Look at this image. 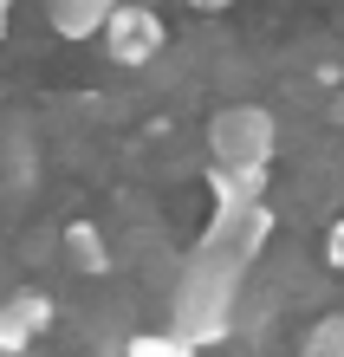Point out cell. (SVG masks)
Wrapping results in <instances>:
<instances>
[{
	"instance_id": "obj_1",
	"label": "cell",
	"mask_w": 344,
	"mask_h": 357,
	"mask_svg": "<svg viewBox=\"0 0 344 357\" xmlns=\"http://www.w3.org/2000/svg\"><path fill=\"white\" fill-rule=\"evenodd\" d=\"M247 266L234 247L221 241H195V254L176 266V286H169V305H176V331H188L195 344H221L234 325H241V280Z\"/></svg>"
},
{
	"instance_id": "obj_2",
	"label": "cell",
	"mask_w": 344,
	"mask_h": 357,
	"mask_svg": "<svg viewBox=\"0 0 344 357\" xmlns=\"http://www.w3.org/2000/svg\"><path fill=\"white\" fill-rule=\"evenodd\" d=\"M279 150V123L267 104H227L208 117V162H241V169H267Z\"/></svg>"
},
{
	"instance_id": "obj_3",
	"label": "cell",
	"mask_w": 344,
	"mask_h": 357,
	"mask_svg": "<svg viewBox=\"0 0 344 357\" xmlns=\"http://www.w3.org/2000/svg\"><path fill=\"white\" fill-rule=\"evenodd\" d=\"M104 52L117 59V66H149V59H163L169 46V33H163V20L149 13V7H130V0H117L111 20H104Z\"/></svg>"
},
{
	"instance_id": "obj_4",
	"label": "cell",
	"mask_w": 344,
	"mask_h": 357,
	"mask_svg": "<svg viewBox=\"0 0 344 357\" xmlns=\"http://www.w3.org/2000/svg\"><path fill=\"white\" fill-rule=\"evenodd\" d=\"M46 325H52V299L39 286H20L0 299V357H20V351H33L39 338H46Z\"/></svg>"
},
{
	"instance_id": "obj_5",
	"label": "cell",
	"mask_w": 344,
	"mask_h": 357,
	"mask_svg": "<svg viewBox=\"0 0 344 357\" xmlns=\"http://www.w3.org/2000/svg\"><path fill=\"white\" fill-rule=\"evenodd\" d=\"M111 7L117 0H46V20H52V33H66V39H98Z\"/></svg>"
},
{
	"instance_id": "obj_6",
	"label": "cell",
	"mask_w": 344,
	"mask_h": 357,
	"mask_svg": "<svg viewBox=\"0 0 344 357\" xmlns=\"http://www.w3.org/2000/svg\"><path fill=\"white\" fill-rule=\"evenodd\" d=\"M208 195H214V202H260V195H267V169L208 162Z\"/></svg>"
},
{
	"instance_id": "obj_7",
	"label": "cell",
	"mask_w": 344,
	"mask_h": 357,
	"mask_svg": "<svg viewBox=\"0 0 344 357\" xmlns=\"http://www.w3.org/2000/svg\"><path fill=\"white\" fill-rule=\"evenodd\" d=\"M66 260L78 273H104V266H111V247H104V234H98L91 221H72L66 227Z\"/></svg>"
},
{
	"instance_id": "obj_8",
	"label": "cell",
	"mask_w": 344,
	"mask_h": 357,
	"mask_svg": "<svg viewBox=\"0 0 344 357\" xmlns=\"http://www.w3.org/2000/svg\"><path fill=\"white\" fill-rule=\"evenodd\" d=\"M124 351L130 357H188V351H202L195 338H188V331H130V338H124Z\"/></svg>"
},
{
	"instance_id": "obj_9",
	"label": "cell",
	"mask_w": 344,
	"mask_h": 357,
	"mask_svg": "<svg viewBox=\"0 0 344 357\" xmlns=\"http://www.w3.org/2000/svg\"><path fill=\"white\" fill-rule=\"evenodd\" d=\"M299 344H306V357H344V312H325Z\"/></svg>"
},
{
	"instance_id": "obj_10",
	"label": "cell",
	"mask_w": 344,
	"mask_h": 357,
	"mask_svg": "<svg viewBox=\"0 0 344 357\" xmlns=\"http://www.w3.org/2000/svg\"><path fill=\"white\" fill-rule=\"evenodd\" d=\"M325 260H331V266H344V221L325 234Z\"/></svg>"
},
{
	"instance_id": "obj_11",
	"label": "cell",
	"mask_w": 344,
	"mask_h": 357,
	"mask_svg": "<svg viewBox=\"0 0 344 357\" xmlns=\"http://www.w3.org/2000/svg\"><path fill=\"white\" fill-rule=\"evenodd\" d=\"M188 7H195V13H227L234 0H188Z\"/></svg>"
},
{
	"instance_id": "obj_12",
	"label": "cell",
	"mask_w": 344,
	"mask_h": 357,
	"mask_svg": "<svg viewBox=\"0 0 344 357\" xmlns=\"http://www.w3.org/2000/svg\"><path fill=\"white\" fill-rule=\"evenodd\" d=\"M7 7H13V0H0V33H7Z\"/></svg>"
}]
</instances>
